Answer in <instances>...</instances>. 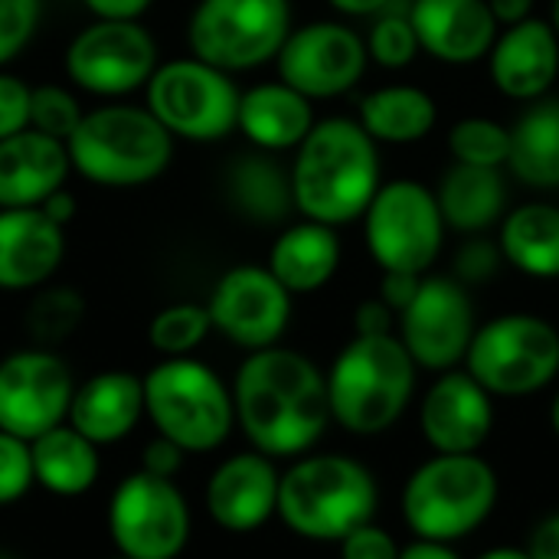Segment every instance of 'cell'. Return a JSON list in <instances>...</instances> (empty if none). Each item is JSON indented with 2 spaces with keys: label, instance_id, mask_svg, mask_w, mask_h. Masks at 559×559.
Returning a JSON list of instances; mask_svg holds the SVG:
<instances>
[{
  "label": "cell",
  "instance_id": "6da1fadb",
  "mask_svg": "<svg viewBox=\"0 0 559 559\" xmlns=\"http://www.w3.org/2000/svg\"><path fill=\"white\" fill-rule=\"evenodd\" d=\"M236 426L255 452L269 459H298L311 452L331 419L328 377L298 350H252L233 380Z\"/></svg>",
  "mask_w": 559,
  "mask_h": 559
},
{
  "label": "cell",
  "instance_id": "7a4b0ae2",
  "mask_svg": "<svg viewBox=\"0 0 559 559\" xmlns=\"http://www.w3.org/2000/svg\"><path fill=\"white\" fill-rule=\"evenodd\" d=\"M380 190V144L354 118L314 121L292 167L295 210L324 226H344L367 213Z\"/></svg>",
  "mask_w": 559,
  "mask_h": 559
},
{
  "label": "cell",
  "instance_id": "3957f363",
  "mask_svg": "<svg viewBox=\"0 0 559 559\" xmlns=\"http://www.w3.org/2000/svg\"><path fill=\"white\" fill-rule=\"evenodd\" d=\"M416 370L396 334H357L328 370L331 419L364 439L393 429L413 400Z\"/></svg>",
  "mask_w": 559,
  "mask_h": 559
},
{
  "label": "cell",
  "instance_id": "277c9868",
  "mask_svg": "<svg viewBox=\"0 0 559 559\" xmlns=\"http://www.w3.org/2000/svg\"><path fill=\"white\" fill-rule=\"evenodd\" d=\"M380 504L377 478L347 455H308L282 472V524L311 544H341L360 524H370Z\"/></svg>",
  "mask_w": 559,
  "mask_h": 559
},
{
  "label": "cell",
  "instance_id": "5b68a950",
  "mask_svg": "<svg viewBox=\"0 0 559 559\" xmlns=\"http://www.w3.org/2000/svg\"><path fill=\"white\" fill-rule=\"evenodd\" d=\"M72 170L95 187H144L174 157V134L147 105H102L85 111L66 141Z\"/></svg>",
  "mask_w": 559,
  "mask_h": 559
},
{
  "label": "cell",
  "instance_id": "8992f818",
  "mask_svg": "<svg viewBox=\"0 0 559 559\" xmlns=\"http://www.w3.org/2000/svg\"><path fill=\"white\" fill-rule=\"evenodd\" d=\"M144 416L154 432L177 442L187 455L216 452L233 426V390L223 377L193 357H164L144 377Z\"/></svg>",
  "mask_w": 559,
  "mask_h": 559
},
{
  "label": "cell",
  "instance_id": "52a82bcc",
  "mask_svg": "<svg viewBox=\"0 0 559 559\" xmlns=\"http://www.w3.org/2000/svg\"><path fill=\"white\" fill-rule=\"evenodd\" d=\"M498 504V475L478 455H436L403 488V521L416 540L455 544L472 537Z\"/></svg>",
  "mask_w": 559,
  "mask_h": 559
},
{
  "label": "cell",
  "instance_id": "ba28073f",
  "mask_svg": "<svg viewBox=\"0 0 559 559\" xmlns=\"http://www.w3.org/2000/svg\"><path fill=\"white\" fill-rule=\"evenodd\" d=\"M465 370L491 393L521 400L547 390L559 373V331L537 314H501L481 324Z\"/></svg>",
  "mask_w": 559,
  "mask_h": 559
},
{
  "label": "cell",
  "instance_id": "9c48e42d",
  "mask_svg": "<svg viewBox=\"0 0 559 559\" xmlns=\"http://www.w3.org/2000/svg\"><path fill=\"white\" fill-rule=\"evenodd\" d=\"M239 98L233 75L197 59H170L154 69L144 85L147 111L183 141H223L236 131L239 121Z\"/></svg>",
  "mask_w": 559,
  "mask_h": 559
},
{
  "label": "cell",
  "instance_id": "30bf717a",
  "mask_svg": "<svg viewBox=\"0 0 559 559\" xmlns=\"http://www.w3.org/2000/svg\"><path fill=\"white\" fill-rule=\"evenodd\" d=\"M288 33V0H200L187 23L190 52L229 75L272 62Z\"/></svg>",
  "mask_w": 559,
  "mask_h": 559
},
{
  "label": "cell",
  "instance_id": "8fae6325",
  "mask_svg": "<svg viewBox=\"0 0 559 559\" xmlns=\"http://www.w3.org/2000/svg\"><path fill=\"white\" fill-rule=\"evenodd\" d=\"M445 229L436 193L409 177L380 183L364 213V239L383 272L426 275L442 252Z\"/></svg>",
  "mask_w": 559,
  "mask_h": 559
},
{
  "label": "cell",
  "instance_id": "7c38bea8",
  "mask_svg": "<svg viewBox=\"0 0 559 559\" xmlns=\"http://www.w3.org/2000/svg\"><path fill=\"white\" fill-rule=\"evenodd\" d=\"M193 518L170 478L124 475L108 498V537L128 559H177L190 544Z\"/></svg>",
  "mask_w": 559,
  "mask_h": 559
},
{
  "label": "cell",
  "instance_id": "4fadbf2b",
  "mask_svg": "<svg viewBox=\"0 0 559 559\" xmlns=\"http://www.w3.org/2000/svg\"><path fill=\"white\" fill-rule=\"evenodd\" d=\"M62 66L75 88L121 98L144 88L160 66L157 39L138 20H92L66 46Z\"/></svg>",
  "mask_w": 559,
  "mask_h": 559
},
{
  "label": "cell",
  "instance_id": "5bb4252c",
  "mask_svg": "<svg viewBox=\"0 0 559 559\" xmlns=\"http://www.w3.org/2000/svg\"><path fill=\"white\" fill-rule=\"evenodd\" d=\"M75 380L69 364L49 347L13 350L0 360V432L23 442L69 419Z\"/></svg>",
  "mask_w": 559,
  "mask_h": 559
},
{
  "label": "cell",
  "instance_id": "9a60e30c",
  "mask_svg": "<svg viewBox=\"0 0 559 559\" xmlns=\"http://www.w3.org/2000/svg\"><path fill=\"white\" fill-rule=\"evenodd\" d=\"M475 305L468 288L449 275H423L413 305L400 314V341L416 367L445 373L455 370L475 337Z\"/></svg>",
  "mask_w": 559,
  "mask_h": 559
},
{
  "label": "cell",
  "instance_id": "2e32d148",
  "mask_svg": "<svg viewBox=\"0 0 559 559\" xmlns=\"http://www.w3.org/2000/svg\"><path fill=\"white\" fill-rule=\"evenodd\" d=\"M367 62L370 52L360 33L334 20H314L292 29L275 56L278 79L311 102L350 92L364 79Z\"/></svg>",
  "mask_w": 559,
  "mask_h": 559
},
{
  "label": "cell",
  "instance_id": "e0dca14e",
  "mask_svg": "<svg viewBox=\"0 0 559 559\" xmlns=\"http://www.w3.org/2000/svg\"><path fill=\"white\" fill-rule=\"evenodd\" d=\"M213 331L242 350L275 347L292 321V292L269 265H236L219 275L206 301Z\"/></svg>",
  "mask_w": 559,
  "mask_h": 559
},
{
  "label": "cell",
  "instance_id": "ac0fdd59",
  "mask_svg": "<svg viewBox=\"0 0 559 559\" xmlns=\"http://www.w3.org/2000/svg\"><path fill=\"white\" fill-rule=\"evenodd\" d=\"M419 429L436 455L481 452L495 429L491 393L468 370H445L423 396Z\"/></svg>",
  "mask_w": 559,
  "mask_h": 559
},
{
  "label": "cell",
  "instance_id": "d6986e66",
  "mask_svg": "<svg viewBox=\"0 0 559 559\" xmlns=\"http://www.w3.org/2000/svg\"><path fill=\"white\" fill-rule=\"evenodd\" d=\"M282 472L262 452H239L219 462L206 481V514L226 534H252L278 514Z\"/></svg>",
  "mask_w": 559,
  "mask_h": 559
},
{
  "label": "cell",
  "instance_id": "ffe728a7",
  "mask_svg": "<svg viewBox=\"0 0 559 559\" xmlns=\"http://www.w3.org/2000/svg\"><path fill=\"white\" fill-rule=\"evenodd\" d=\"M409 20L423 52L449 66L485 59L501 26L488 0H413Z\"/></svg>",
  "mask_w": 559,
  "mask_h": 559
},
{
  "label": "cell",
  "instance_id": "44dd1931",
  "mask_svg": "<svg viewBox=\"0 0 559 559\" xmlns=\"http://www.w3.org/2000/svg\"><path fill=\"white\" fill-rule=\"evenodd\" d=\"M491 82L514 102H537L559 75V36L547 20H524L498 33L488 52Z\"/></svg>",
  "mask_w": 559,
  "mask_h": 559
},
{
  "label": "cell",
  "instance_id": "7402d4cb",
  "mask_svg": "<svg viewBox=\"0 0 559 559\" xmlns=\"http://www.w3.org/2000/svg\"><path fill=\"white\" fill-rule=\"evenodd\" d=\"M66 255V229L39 206L0 210V292L49 285Z\"/></svg>",
  "mask_w": 559,
  "mask_h": 559
},
{
  "label": "cell",
  "instance_id": "603a6c76",
  "mask_svg": "<svg viewBox=\"0 0 559 559\" xmlns=\"http://www.w3.org/2000/svg\"><path fill=\"white\" fill-rule=\"evenodd\" d=\"M144 416V380L128 370H102L82 380L72 393L69 426L98 449L118 445Z\"/></svg>",
  "mask_w": 559,
  "mask_h": 559
},
{
  "label": "cell",
  "instance_id": "cb8c5ba5",
  "mask_svg": "<svg viewBox=\"0 0 559 559\" xmlns=\"http://www.w3.org/2000/svg\"><path fill=\"white\" fill-rule=\"evenodd\" d=\"M72 174L62 141L33 128L0 141V210L39 206Z\"/></svg>",
  "mask_w": 559,
  "mask_h": 559
},
{
  "label": "cell",
  "instance_id": "d4e9b609",
  "mask_svg": "<svg viewBox=\"0 0 559 559\" xmlns=\"http://www.w3.org/2000/svg\"><path fill=\"white\" fill-rule=\"evenodd\" d=\"M236 128L246 134L252 147L265 154L298 151V144L314 128V108H311V98H305L282 79L262 82L242 92Z\"/></svg>",
  "mask_w": 559,
  "mask_h": 559
},
{
  "label": "cell",
  "instance_id": "484cf974",
  "mask_svg": "<svg viewBox=\"0 0 559 559\" xmlns=\"http://www.w3.org/2000/svg\"><path fill=\"white\" fill-rule=\"evenodd\" d=\"M341 265V239L334 226L305 219L288 226L269 249V272L292 292L311 295L324 288Z\"/></svg>",
  "mask_w": 559,
  "mask_h": 559
},
{
  "label": "cell",
  "instance_id": "4316f807",
  "mask_svg": "<svg viewBox=\"0 0 559 559\" xmlns=\"http://www.w3.org/2000/svg\"><path fill=\"white\" fill-rule=\"evenodd\" d=\"M29 455H33L36 488H43L52 498H82L102 478L98 445L88 442L82 432H75L69 423L33 439Z\"/></svg>",
  "mask_w": 559,
  "mask_h": 559
},
{
  "label": "cell",
  "instance_id": "83f0119b",
  "mask_svg": "<svg viewBox=\"0 0 559 559\" xmlns=\"http://www.w3.org/2000/svg\"><path fill=\"white\" fill-rule=\"evenodd\" d=\"M436 200L445 226L459 233H485L504 216L508 206L504 174L498 167L455 164L452 170H445Z\"/></svg>",
  "mask_w": 559,
  "mask_h": 559
},
{
  "label": "cell",
  "instance_id": "f1b7e54d",
  "mask_svg": "<svg viewBox=\"0 0 559 559\" xmlns=\"http://www.w3.org/2000/svg\"><path fill=\"white\" fill-rule=\"evenodd\" d=\"M511 174L534 190L559 187V102L537 98L511 128Z\"/></svg>",
  "mask_w": 559,
  "mask_h": 559
},
{
  "label": "cell",
  "instance_id": "f546056e",
  "mask_svg": "<svg viewBox=\"0 0 559 559\" xmlns=\"http://www.w3.org/2000/svg\"><path fill=\"white\" fill-rule=\"evenodd\" d=\"M357 121L377 144H416L436 128L439 108L419 85H383L360 102Z\"/></svg>",
  "mask_w": 559,
  "mask_h": 559
},
{
  "label": "cell",
  "instance_id": "4dcf8cb0",
  "mask_svg": "<svg viewBox=\"0 0 559 559\" xmlns=\"http://www.w3.org/2000/svg\"><path fill=\"white\" fill-rule=\"evenodd\" d=\"M504 259L531 278H559V206L524 203L501 223Z\"/></svg>",
  "mask_w": 559,
  "mask_h": 559
},
{
  "label": "cell",
  "instance_id": "1f68e13d",
  "mask_svg": "<svg viewBox=\"0 0 559 559\" xmlns=\"http://www.w3.org/2000/svg\"><path fill=\"white\" fill-rule=\"evenodd\" d=\"M229 197L246 219L265 223V226L282 223L295 206L292 174H285L265 154L239 157L229 170Z\"/></svg>",
  "mask_w": 559,
  "mask_h": 559
},
{
  "label": "cell",
  "instance_id": "d6a6232c",
  "mask_svg": "<svg viewBox=\"0 0 559 559\" xmlns=\"http://www.w3.org/2000/svg\"><path fill=\"white\" fill-rule=\"evenodd\" d=\"M85 321V298L69 285H43L26 305L23 328L36 347H56L69 341Z\"/></svg>",
  "mask_w": 559,
  "mask_h": 559
},
{
  "label": "cell",
  "instance_id": "836d02e7",
  "mask_svg": "<svg viewBox=\"0 0 559 559\" xmlns=\"http://www.w3.org/2000/svg\"><path fill=\"white\" fill-rule=\"evenodd\" d=\"M213 331L210 311L206 305L197 301H177L160 308L151 324H147V344L160 354V357H190L206 334Z\"/></svg>",
  "mask_w": 559,
  "mask_h": 559
},
{
  "label": "cell",
  "instance_id": "e575fe53",
  "mask_svg": "<svg viewBox=\"0 0 559 559\" xmlns=\"http://www.w3.org/2000/svg\"><path fill=\"white\" fill-rule=\"evenodd\" d=\"M449 151L455 164L472 167H508L511 154V128L495 118H462L449 131Z\"/></svg>",
  "mask_w": 559,
  "mask_h": 559
},
{
  "label": "cell",
  "instance_id": "d590c367",
  "mask_svg": "<svg viewBox=\"0 0 559 559\" xmlns=\"http://www.w3.org/2000/svg\"><path fill=\"white\" fill-rule=\"evenodd\" d=\"M367 52L383 69H406L423 52L409 13H393V10L380 13L367 36Z\"/></svg>",
  "mask_w": 559,
  "mask_h": 559
},
{
  "label": "cell",
  "instance_id": "8d00e7d4",
  "mask_svg": "<svg viewBox=\"0 0 559 559\" xmlns=\"http://www.w3.org/2000/svg\"><path fill=\"white\" fill-rule=\"evenodd\" d=\"M85 118L82 102L62 88V85H33V102H29V128L39 134H49L56 141H69L79 121Z\"/></svg>",
  "mask_w": 559,
  "mask_h": 559
},
{
  "label": "cell",
  "instance_id": "74e56055",
  "mask_svg": "<svg viewBox=\"0 0 559 559\" xmlns=\"http://www.w3.org/2000/svg\"><path fill=\"white\" fill-rule=\"evenodd\" d=\"M33 488H36V478H33L29 442L10 432H0V508L23 501Z\"/></svg>",
  "mask_w": 559,
  "mask_h": 559
},
{
  "label": "cell",
  "instance_id": "f35d334b",
  "mask_svg": "<svg viewBox=\"0 0 559 559\" xmlns=\"http://www.w3.org/2000/svg\"><path fill=\"white\" fill-rule=\"evenodd\" d=\"M43 0H0V69L26 49L39 26Z\"/></svg>",
  "mask_w": 559,
  "mask_h": 559
},
{
  "label": "cell",
  "instance_id": "ab89813d",
  "mask_svg": "<svg viewBox=\"0 0 559 559\" xmlns=\"http://www.w3.org/2000/svg\"><path fill=\"white\" fill-rule=\"evenodd\" d=\"M29 102L33 85L0 69V141L29 128Z\"/></svg>",
  "mask_w": 559,
  "mask_h": 559
},
{
  "label": "cell",
  "instance_id": "60d3db41",
  "mask_svg": "<svg viewBox=\"0 0 559 559\" xmlns=\"http://www.w3.org/2000/svg\"><path fill=\"white\" fill-rule=\"evenodd\" d=\"M501 259H504L501 246H495L488 239H468L455 255V278L462 285H481V282L495 278Z\"/></svg>",
  "mask_w": 559,
  "mask_h": 559
},
{
  "label": "cell",
  "instance_id": "b9f144b4",
  "mask_svg": "<svg viewBox=\"0 0 559 559\" xmlns=\"http://www.w3.org/2000/svg\"><path fill=\"white\" fill-rule=\"evenodd\" d=\"M337 547H341V559H400V550H403L393 540V534L377 527L373 521L350 531Z\"/></svg>",
  "mask_w": 559,
  "mask_h": 559
},
{
  "label": "cell",
  "instance_id": "7bdbcfd3",
  "mask_svg": "<svg viewBox=\"0 0 559 559\" xmlns=\"http://www.w3.org/2000/svg\"><path fill=\"white\" fill-rule=\"evenodd\" d=\"M183 459H187V452L177 442H170L164 436H154L141 452V472L174 481L180 475V468H183Z\"/></svg>",
  "mask_w": 559,
  "mask_h": 559
},
{
  "label": "cell",
  "instance_id": "ee69618b",
  "mask_svg": "<svg viewBox=\"0 0 559 559\" xmlns=\"http://www.w3.org/2000/svg\"><path fill=\"white\" fill-rule=\"evenodd\" d=\"M423 285V275L413 272H383V285H380V298L396 311V318L413 305L416 292Z\"/></svg>",
  "mask_w": 559,
  "mask_h": 559
},
{
  "label": "cell",
  "instance_id": "f6af8a7d",
  "mask_svg": "<svg viewBox=\"0 0 559 559\" xmlns=\"http://www.w3.org/2000/svg\"><path fill=\"white\" fill-rule=\"evenodd\" d=\"M396 311L383 301V298H367L357 314H354V328L357 334H393L396 328Z\"/></svg>",
  "mask_w": 559,
  "mask_h": 559
},
{
  "label": "cell",
  "instance_id": "bcb514c9",
  "mask_svg": "<svg viewBox=\"0 0 559 559\" xmlns=\"http://www.w3.org/2000/svg\"><path fill=\"white\" fill-rule=\"evenodd\" d=\"M95 20H141L154 0H82Z\"/></svg>",
  "mask_w": 559,
  "mask_h": 559
},
{
  "label": "cell",
  "instance_id": "7dc6e473",
  "mask_svg": "<svg viewBox=\"0 0 559 559\" xmlns=\"http://www.w3.org/2000/svg\"><path fill=\"white\" fill-rule=\"evenodd\" d=\"M527 554L531 559H559V511H554L550 518H544L531 540H527Z\"/></svg>",
  "mask_w": 559,
  "mask_h": 559
},
{
  "label": "cell",
  "instance_id": "c3c4849f",
  "mask_svg": "<svg viewBox=\"0 0 559 559\" xmlns=\"http://www.w3.org/2000/svg\"><path fill=\"white\" fill-rule=\"evenodd\" d=\"M39 210L56 223V226H69L72 219H75V213H79V203H75V197L69 193V187H59V190H52L43 203H39Z\"/></svg>",
  "mask_w": 559,
  "mask_h": 559
},
{
  "label": "cell",
  "instance_id": "681fc988",
  "mask_svg": "<svg viewBox=\"0 0 559 559\" xmlns=\"http://www.w3.org/2000/svg\"><path fill=\"white\" fill-rule=\"evenodd\" d=\"M488 3H491V13L501 26H514V23H524L534 16L537 0H488Z\"/></svg>",
  "mask_w": 559,
  "mask_h": 559
},
{
  "label": "cell",
  "instance_id": "f907efd6",
  "mask_svg": "<svg viewBox=\"0 0 559 559\" xmlns=\"http://www.w3.org/2000/svg\"><path fill=\"white\" fill-rule=\"evenodd\" d=\"M400 559H462L452 544H436V540H413L409 547L400 550Z\"/></svg>",
  "mask_w": 559,
  "mask_h": 559
},
{
  "label": "cell",
  "instance_id": "816d5d0a",
  "mask_svg": "<svg viewBox=\"0 0 559 559\" xmlns=\"http://www.w3.org/2000/svg\"><path fill=\"white\" fill-rule=\"evenodd\" d=\"M328 3L347 16H380L393 7V0H328Z\"/></svg>",
  "mask_w": 559,
  "mask_h": 559
},
{
  "label": "cell",
  "instance_id": "f5cc1de1",
  "mask_svg": "<svg viewBox=\"0 0 559 559\" xmlns=\"http://www.w3.org/2000/svg\"><path fill=\"white\" fill-rule=\"evenodd\" d=\"M478 559H531V554L521 547H495V550H485Z\"/></svg>",
  "mask_w": 559,
  "mask_h": 559
},
{
  "label": "cell",
  "instance_id": "db71d44e",
  "mask_svg": "<svg viewBox=\"0 0 559 559\" xmlns=\"http://www.w3.org/2000/svg\"><path fill=\"white\" fill-rule=\"evenodd\" d=\"M550 426H554V432H557L559 439V393L557 400H554V406H550Z\"/></svg>",
  "mask_w": 559,
  "mask_h": 559
},
{
  "label": "cell",
  "instance_id": "11a10c76",
  "mask_svg": "<svg viewBox=\"0 0 559 559\" xmlns=\"http://www.w3.org/2000/svg\"><path fill=\"white\" fill-rule=\"evenodd\" d=\"M554 29H557L559 36V0H554Z\"/></svg>",
  "mask_w": 559,
  "mask_h": 559
},
{
  "label": "cell",
  "instance_id": "9f6ffc18",
  "mask_svg": "<svg viewBox=\"0 0 559 559\" xmlns=\"http://www.w3.org/2000/svg\"><path fill=\"white\" fill-rule=\"evenodd\" d=\"M0 559H16L13 554H7V550H0Z\"/></svg>",
  "mask_w": 559,
  "mask_h": 559
},
{
  "label": "cell",
  "instance_id": "6f0895ef",
  "mask_svg": "<svg viewBox=\"0 0 559 559\" xmlns=\"http://www.w3.org/2000/svg\"><path fill=\"white\" fill-rule=\"evenodd\" d=\"M111 559H128V557H121V554H118V557H111Z\"/></svg>",
  "mask_w": 559,
  "mask_h": 559
}]
</instances>
